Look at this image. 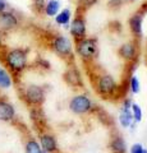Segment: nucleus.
<instances>
[{
  "label": "nucleus",
  "mask_w": 147,
  "mask_h": 153,
  "mask_svg": "<svg viewBox=\"0 0 147 153\" xmlns=\"http://www.w3.org/2000/svg\"><path fill=\"white\" fill-rule=\"evenodd\" d=\"M28 50L22 47L10 49L4 54V63L13 74H21L27 68Z\"/></svg>",
  "instance_id": "obj_1"
},
{
  "label": "nucleus",
  "mask_w": 147,
  "mask_h": 153,
  "mask_svg": "<svg viewBox=\"0 0 147 153\" xmlns=\"http://www.w3.org/2000/svg\"><path fill=\"white\" fill-rule=\"evenodd\" d=\"M75 51L78 56L84 61H90L97 56L98 46L97 41L91 37H84L75 41Z\"/></svg>",
  "instance_id": "obj_2"
},
{
  "label": "nucleus",
  "mask_w": 147,
  "mask_h": 153,
  "mask_svg": "<svg viewBox=\"0 0 147 153\" xmlns=\"http://www.w3.org/2000/svg\"><path fill=\"white\" fill-rule=\"evenodd\" d=\"M22 100L30 106L39 107L45 101V91L41 85L28 84L22 89Z\"/></svg>",
  "instance_id": "obj_3"
},
{
  "label": "nucleus",
  "mask_w": 147,
  "mask_h": 153,
  "mask_svg": "<svg viewBox=\"0 0 147 153\" xmlns=\"http://www.w3.org/2000/svg\"><path fill=\"white\" fill-rule=\"evenodd\" d=\"M96 89L97 93L102 96L104 98H111L118 93L119 85L110 74H102L97 78Z\"/></svg>",
  "instance_id": "obj_4"
},
{
  "label": "nucleus",
  "mask_w": 147,
  "mask_h": 153,
  "mask_svg": "<svg viewBox=\"0 0 147 153\" xmlns=\"http://www.w3.org/2000/svg\"><path fill=\"white\" fill-rule=\"evenodd\" d=\"M69 110L77 115L87 114L92 110V102L86 94H75L69 101Z\"/></svg>",
  "instance_id": "obj_5"
},
{
  "label": "nucleus",
  "mask_w": 147,
  "mask_h": 153,
  "mask_svg": "<svg viewBox=\"0 0 147 153\" xmlns=\"http://www.w3.org/2000/svg\"><path fill=\"white\" fill-rule=\"evenodd\" d=\"M51 49L60 57H68L72 55L73 46L68 37L59 35V36L53 37V40H51Z\"/></svg>",
  "instance_id": "obj_6"
},
{
  "label": "nucleus",
  "mask_w": 147,
  "mask_h": 153,
  "mask_svg": "<svg viewBox=\"0 0 147 153\" xmlns=\"http://www.w3.org/2000/svg\"><path fill=\"white\" fill-rule=\"evenodd\" d=\"M19 26V19L10 10H5L0 13V31L9 32L18 28Z\"/></svg>",
  "instance_id": "obj_7"
},
{
  "label": "nucleus",
  "mask_w": 147,
  "mask_h": 153,
  "mask_svg": "<svg viewBox=\"0 0 147 153\" xmlns=\"http://www.w3.org/2000/svg\"><path fill=\"white\" fill-rule=\"evenodd\" d=\"M69 32L70 36L75 40H81V38L86 37L87 33V27H86V21L82 16H77L69 26Z\"/></svg>",
  "instance_id": "obj_8"
},
{
  "label": "nucleus",
  "mask_w": 147,
  "mask_h": 153,
  "mask_svg": "<svg viewBox=\"0 0 147 153\" xmlns=\"http://www.w3.org/2000/svg\"><path fill=\"white\" fill-rule=\"evenodd\" d=\"M16 119V108L5 98H0V121L10 123Z\"/></svg>",
  "instance_id": "obj_9"
},
{
  "label": "nucleus",
  "mask_w": 147,
  "mask_h": 153,
  "mask_svg": "<svg viewBox=\"0 0 147 153\" xmlns=\"http://www.w3.org/2000/svg\"><path fill=\"white\" fill-rule=\"evenodd\" d=\"M40 146L42 148V151H45L46 153H55L58 152V143L53 134L50 133H42L40 135Z\"/></svg>",
  "instance_id": "obj_10"
},
{
  "label": "nucleus",
  "mask_w": 147,
  "mask_h": 153,
  "mask_svg": "<svg viewBox=\"0 0 147 153\" xmlns=\"http://www.w3.org/2000/svg\"><path fill=\"white\" fill-rule=\"evenodd\" d=\"M119 55L123 60L125 61H133L137 57V46L133 41L125 42L119 47Z\"/></svg>",
  "instance_id": "obj_11"
},
{
  "label": "nucleus",
  "mask_w": 147,
  "mask_h": 153,
  "mask_svg": "<svg viewBox=\"0 0 147 153\" xmlns=\"http://www.w3.org/2000/svg\"><path fill=\"white\" fill-rule=\"evenodd\" d=\"M142 19H143V13L142 12L133 14L129 19V30L137 38L141 37L142 35Z\"/></svg>",
  "instance_id": "obj_12"
},
{
  "label": "nucleus",
  "mask_w": 147,
  "mask_h": 153,
  "mask_svg": "<svg viewBox=\"0 0 147 153\" xmlns=\"http://www.w3.org/2000/svg\"><path fill=\"white\" fill-rule=\"evenodd\" d=\"M65 80H67L70 85H73L74 88H81L83 85L79 71L75 69H69L67 73H65Z\"/></svg>",
  "instance_id": "obj_13"
},
{
  "label": "nucleus",
  "mask_w": 147,
  "mask_h": 153,
  "mask_svg": "<svg viewBox=\"0 0 147 153\" xmlns=\"http://www.w3.org/2000/svg\"><path fill=\"white\" fill-rule=\"evenodd\" d=\"M133 116H132L131 108H124L122 107L120 114H119V124L123 128H129L133 124Z\"/></svg>",
  "instance_id": "obj_14"
},
{
  "label": "nucleus",
  "mask_w": 147,
  "mask_h": 153,
  "mask_svg": "<svg viewBox=\"0 0 147 153\" xmlns=\"http://www.w3.org/2000/svg\"><path fill=\"white\" fill-rule=\"evenodd\" d=\"M110 151L113 153H125L127 152V146L125 142L122 137H115L110 142Z\"/></svg>",
  "instance_id": "obj_15"
},
{
  "label": "nucleus",
  "mask_w": 147,
  "mask_h": 153,
  "mask_svg": "<svg viewBox=\"0 0 147 153\" xmlns=\"http://www.w3.org/2000/svg\"><path fill=\"white\" fill-rule=\"evenodd\" d=\"M60 10V1L59 0H49L45 4L44 13L47 17H55Z\"/></svg>",
  "instance_id": "obj_16"
},
{
  "label": "nucleus",
  "mask_w": 147,
  "mask_h": 153,
  "mask_svg": "<svg viewBox=\"0 0 147 153\" xmlns=\"http://www.w3.org/2000/svg\"><path fill=\"white\" fill-rule=\"evenodd\" d=\"M25 151H26V153H46L45 151H42L40 143L37 142L35 138H28L26 140Z\"/></svg>",
  "instance_id": "obj_17"
},
{
  "label": "nucleus",
  "mask_w": 147,
  "mask_h": 153,
  "mask_svg": "<svg viewBox=\"0 0 147 153\" xmlns=\"http://www.w3.org/2000/svg\"><path fill=\"white\" fill-rule=\"evenodd\" d=\"M70 16H72V14H70L69 9H63V10L59 12L55 16L56 25H60V26H64L65 28H68V25L70 22Z\"/></svg>",
  "instance_id": "obj_18"
},
{
  "label": "nucleus",
  "mask_w": 147,
  "mask_h": 153,
  "mask_svg": "<svg viewBox=\"0 0 147 153\" xmlns=\"http://www.w3.org/2000/svg\"><path fill=\"white\" fill-rule=\"evenodd\" d=\"M12 75L7 69L0 68V88H9L12 87Z\"/></svg>",
  "instance_id": "obj_19"
},
{
  "label": "nucleus",
  "mask_w": 147,
  "mask_h": 153,
  "mask_svg": "<svg viewBox=\"0 0 147 153\" xmlns=\"http://www.w3.org/2000/svg\"><path fill=\"white\" fill-rule=\"evenodd\" d=\"M131 112H132V116H133V120L136 123H140L143 117V114H142V108L138 103H132L131 106Z\"/></svg>",
  "instance_id": "obj_20"
},
{
  "label": "nucleus",
  "mask_w": 147,
  "mask_h": 153,
  "mask_svg": "<svg viewBox=\"0 0 147 153\" xmlns=\"http://www.w3.org/2000/svg\"><path fill=\"white\" fill-rule=\"evenodd\" d=\"M129 89H131V92L134 93V94L140 93L141 84H140V80H138V78H137L136 75L131 76V79H129Z\"/></svg>",
  "instance_id": "obj_21"
},
{
  "label": "nucleus",
  "mask_w": 147,
  "mask_h": 153,
  "mask_svg": "<svg viewBox=\"0 0 147 153\" xmlns=\"http://www.w3.org/2000/svg\"><path fill=\"white\" fill-rule=\"evenodd\" d=\"M78 1H79V7H81V8L88 9V8L93 7L95 4L98 1V0H78Z\"/></svg>",
  "instance_id": "obj_22"
},
{
  "label": "nucleus",
  "mask_w": 147,
  "mask_h": 153,
  "mask_svg": "<svg viewBox=\"0 0 147 153\" xmlns=\"http://www.w3.org/2000/svg\"><path fill=\"white\" fill-rule=\"evenodd\" d=\"M131 153H147V149L143 148L141 143H136L131 147Z\"/></svg>",
  "instance_id": "obj_23"
},
{
  "label": "nucleus",
  "mask_w": 147,
  "mask_h": 153,
  "mask_svg": "<svg viewBox=\"0 0 147 153\" xmlns=\"http://www.w3.org/2000/svg\"><path fill=\"white\" fill-rule=\"evenodd\" d=\"M45 1L44 0H34V7L35 9L37 10V13H42L44 12V9H45Z\"/></svg>",
  "instance_id": "obj_24"
},
{
  "label": "nucleus",
  "mask_w": 147,
  "mask_h": 153,
  "mask_svg": "<svg viewBox=\"0 0 147 153\" xmlns=\"http://www.w3.org/2000/svg\"><path fill=\"white\" fill-rule=\"evenodd\" d=\"M7 8H8V4H7L5 0H0V13L5 12Z\"/></svg>",
  "instance_id": "obj_25"
},
{
  "label": "nucleus",
  "mask_w": 147,
  "mask_h": 153,
  "mask_svg": "<svg viewBox=\"0 0 147 153\" xmlns=\"http://www.w3.org/2000/svg\"><path fill=\"white\" fill-rule=\"evenodd\" d=\"M39 64L41 65V68H45V69H50V64L47 63V61H45V60L40 59V60H39Z\"/></svg>",
  "instance_id": "obj_26"
},
{
  "label": "nucleus",
  "mask_w": 147,
  "mask_h": 153,
  "mask_svg": "<svg viewBox=\"0 0 147 153\" xmlns=\"http://www.w3.org/2000/svg\"><path fill=\"white\" fill-rule=\"evenodd\" d=\"M123 0H110V5L111 7H120V4H122Z\"/></svg>",
  "instance_id": "obj_27"
},
{
  "label": "nucleus",
  "mask_w": 147,
  "mask_h": 153,
  "mask_svg": "<svg viewBox=\"0 0 147 153\" xmlns=\"http://www.w3.org/2000/svg\"><path fill=\"white\" fill-rule=\"evenodd\" d=\"M3 46V32L0 31V47Z\"/></svg>",
  "instance_id": "obj_28"
},
{
  "label": "nucleus",
  "mask_w": 147,
  "mask_h": 153,
  "mask_svg": "<svg viewBox=\"0 0 147 153\" xmlns=\"http://www.w3.org/2000/svg\"><path fill=\"white\" fill-rule=\"evenodd\" d=\"M125 1H129L131 3V1H134V0H125Z\"/></svg>",
  "instance_id": "obj_29"
}]
</instances>
